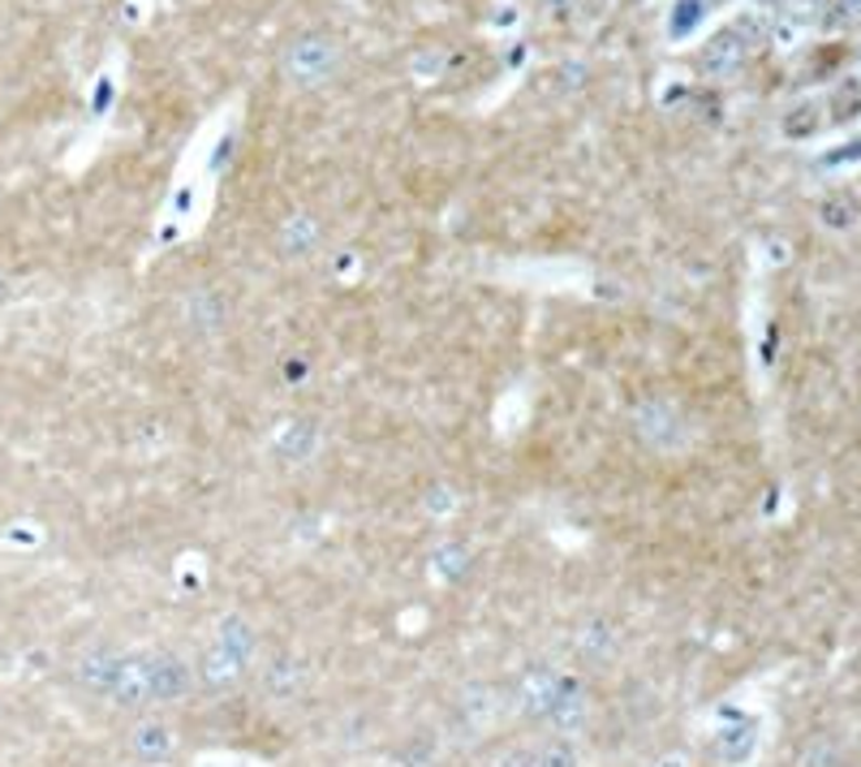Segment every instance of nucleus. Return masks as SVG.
Wrapping results in <instances>:
<instances>
[{
    "label": "nucleus",
    "mask_w": 861,
    "mask_h": 767,
    "mask_svg": "<svg viewBox=\"0 0 861 767\" xmlns=\"http://www.w3.org/2000/svg\"><path fill=\"white\" fill-rule=\"evenodd\" d=\"M633 432L642 436V445L660 448V453H672V448L685 440V418L681 410L664 397H651L633 410Z\"/></svg>",
    "instance_id": "1"
},
{
    "label": "nucleus",
    "mask_w": 861,
    "mask_h": 767,
    "mask_svg": "<svg viewBox=\"0 0 861 767\" xmlns=\"http://www.w3.org/2000/svg\"><path fill=\"white\" fill-rule=\"evenodd\" d=\"M246 664H250V660H246V655H237L234 646L216 643L207 655H203V682H207V686H216V690L234 686V682H241Z\"/></svg>",
    "instance_id": "7"
},
{
    "label": "nucleus",
    "mask_w": 861,
    "mask_h": 767,
    "mask_svg": "<svg viewBox=\"0 0 861 767\" xmlns=\"http://www.w3.org/2000/svg\"><path fill=\"white\" fill-rule=\"evenodd\" d=\"M819 125H822V113L815 104H797V108L784 117V134H788V138H810Z\"/></svg>",
    "instance_id": "18"
},
{
    "label": "nucleus",
    "mask_w": 861,
    "mask_h": 767,
    "mask_svg": "<svg viewBox=\"0 0 861 767\" xmlns=\"http://www.w3.org/2000/svg\"><path fill=\"white\" fill-rule=\"evenodd\" d=\"M117 660L113 651H104V646H95V651H86L79 660V682L86 690H100V694H108V682H113V673H117Z\"/></svg>",
    "instance_id": "10"
},
{
    "label": "nucleus",
    "mask_w": 861,
    "mask_h": 767,
    "mask_svg": "<svg viewBox=\"0 0 861 767\" xmlns=\"http://www.w3.org/2000/svg\"><path fill=\"white\" fill-rule=\"evenodd\" d=\"M612 646H616L612 643V630H608L603 621H590L587 630H582V651H587L594 664H603V660L612 655Z\"/></svg>",
    "instance_id": "20"
},
{
    "label": "nucleus",
    "mask_w": 861,
    "mask_h": 767,
    "mask_svg": "<svg viewBox=\"0 0 861 767\" xmlns=\"http://www.w3.org/2000/svg\"><path fill=\"white\" fill-rule=\"evenodd\" d=\"M284 375H289L293 384H298V380H307V363H298V359H289V363H284Z\"/></svg>",
    "instance_id": "26"
},
{
    "label": "nucleus",
    "mask_w": 861,
    "mask_h": 767,
    "mask_svg": "<svg viewBox=\"0 0 861 767\" xmlns=\"http://www.w3.org/2000/svg\"><path fill=\"white\" fill-rule=\"evenodd\" d=\"M4 298H9V281H4V277H0V302H4Z\"/></svg>",
    "instance_id": "28"
},
{
    "label": "nucleus",
    "mask_w": 861,
    "mask_h": 767,
    "mask_svg": "<svg viewBox=\"0 0 861 767\" xmlns=\"http://www.w3.org/2000/svg\"><path fill=\"white\" fill-rule=\"evenodd\" d=\"M216 643L234 646L237 655H246V660H250V651H255V630H250L241 616H225V621H220V639H216Z\"/></svg>",
    "instance_id": "17"
},
{
    "label": "nucleus",
    "mask_w": 861,
    "mask_h": 767,
    "mask_svg": "<svg viewBox=\"0 0 861 767\" xmlns=\"http://www.w3.org/2000/svg\"><path fill=\"white\" fill-rule=\"evenodd\" d=\"M108 694L117 707H147L152 698V655H121L117 673L108 682Z\"/></svg>",
    "instance_id": "3"
},
{
    "label": "nucleus",
    "mask_w": 861,
    "mask_h": 767,
    "mask_svg": "<svg viewBox=\"0 0 861 767\" xmlns=\"http://www.w3.org/2000/svg\"><path fill=\"white\" fill-rule=\"evenodd\" d=\"M819 220L827 229H853L858 225V203L853 199H827L819 207Z\"/></svg>",
    "instance_id": "19"
},
{
    "label": "nucleus",
    "mask_w": 861,
    "mask_h": 767,
    "mask_svg": "<svg viewBox=\"0 0 861 767\" xmlns=\"http://www.w3.org/2000/svg\"><path fill=\"white\" fill-rule=\"evenodd\" d=\"M560 682L564 677H556V673H530L526 686H521V707L530 716H551V707L560 698Z\"/></svg>",
    "instance_id": "9"
},
{
    "label": "nucleus",
    "mask_w": 861,
    "mask_h": 767,
    "mask_svg": "<svg viewBox=\"0 0 861 767\" xmlns=\"http://www.w3.org/2000/svg\"><path fill=\"white\" fill-rule=\"evenodd\" d=\"M314 448H319V427H314V418H289V423H280V432L272 436V453L284 462V466L311 462Z\"/></svg>",
    "instance_id": "5"
},
{
    "label": "nucleus",
    "mask_w": 861,
    "mask_h": 767,
    "mask_svg": "<svg viewBox=\"0 0 861 767\" xmlns=\"http://www.w3.org/2000/svg\"><path fill=\"white\" fill-rule=\"evenodd\" d=\"M284 250L289 255H307L314 246V238H319V229H314V220L307 216V211H298V216H289V225H284Z\"/></svg>",
    "instance_id": "15"
},
{
    "label": "nucleus",
    "mask_w": 861,
    "mask_h": 767,
    "mask_svg": "<svg viewBox=\"0 0 861 767\" xmlns=\"http://www.w3.org/2000/svg\"><path fill=\"white\" fill-rule=\"evenodd\" d=\"M448 61H453V56H448V48H423V52H418V56H414V74H418V79H444V74H448Z\"/></svg>",
    "instance_id": "21"
},
{
    "label": "nucleus",
    "mask_w": 861,
    "mask_h": 767,
    "mask_svg": "<svg viewBox=\"0 0 861 767\" xmlns=\"http://www.w3.org/2000/svg\"><path fill=\"white\" fill-rule=\"evenodd\" d=\"M827 9H831V0H780L784 22H792V27H801V31L819 27L822 18H827Z\"/></svg>",
    "instance_id": "14"
},
{
    "label": "nucleus",
    "mask_w": 861,
    "mask_h": 767,
    "mask_svg": "<svg viewBox=\"0 0 861 767\" xmlns=\"http://www.w3.org/2000/svg\"><path fill=\"white\" fill-rule=\"evenodd\" d=\"M427 509H430V514H448V509H453V496H448V487H444V484L430 487V491H427Z\"/></svg>",
    "instance_id": "24"
},
{
    "label": "nucleus",
    "mask_w": 861,
    "mask_h": 767,
    "mask_svg": "<svg viewBox=\"0 0 861 767\" xmlns=\"http://www.w3.org/2000/svg\"><path fill=\"white\" fill-rule=\"evenodd\" d=\"M186 694H190V668L168 651L152 655V698L156 703H177Z\"/></svg>",
    "instance_id": "6"
},
{
    "label": "nucleus",
    "mask_w": 861,
    "mask_h": 767,
    "mask_svg": "<svg viewBox=\"0 0 861 767\" xmlns=\"http://www.w3.org/2000/svg\"><path fill=\"white\" fill-rule=\"evenodd\" d=\"M749 48L754 43H749V35H745L741 27H728V31L710 35L703 48V74L706 79H733L745 61H749Z\"/></svg>",
    "instance_id": "4"
},
{
    "label": "nucleus",
    "mask_w": 861,
    "mask_h": 767,
    "mask_svg": "<svg viewBox=\"0 0 861 767\" xmlns=\"http://www.w3.org/2000/svg\"><path fill=\"white\" fill-rule=\"evenodd\" d=\"M861 160V138H853V147H840V152H827L822 156V168H840V164Z\"/></svg>",
    "instance_id": "23"
},
{
    "label": "nucleus",
    "mask_w": 861,
    "mask_h": 767,
    "mask_svg": "<svg viewBox=\"0 0 861 767\" xmlns=\"http://www.w3.org/2000/svg\"><path fill=\"white\" fill-rule=\"evenodd\" d=\"M754 742H758V728L749 725V721H737V725L719 728L715 750H719V759H724V764H745V759H749V750H754Z\"/></svg>",
    "instance_id": "12"
},
{
    "label": "nucleus",
    "mask_w": 861,
    "mask_h": 767,
    "mask_svg": "<svg viewBox=\"0 0 861 767\" xmlns=\"http://www.w3.org/2000/svg\"><path fill=\"white\" fill-rule=\"evenodd\" d=\"M535 767H578V755L564 742H548V746L535 750Z\"/></svg>",
    "instance_id": "22"
},
{
    "label": "nucleus",
    "mask_w": 861,
    "mask_h": 767,
    "mask_svg": "<svg viewBox=\"0 0 861 767\" xmlns=\"http://www.w3.org/2000/svg\"><path fill=\"white\" fill-rule=\"evenodd\" d=\"M129 746H134V755L138 759H147V764H159V759H168L173 755V728L159 725V721H143V725L134 728V737H129Z\"/></svg>",
    "instance_id": "8"
},
{
    "label": "nucleus",
    "mask_w": 861,
    "mask_h": 767,
    "mask_svg": "<svg viewBox=\"0 0 861 767\" xmlns=\"http://www.w3.org/2000/svg\"><path fill=\"white\" fill-rule=\"evenodd\" d=\"M548 721L564 728V733H573V728L587 725V694L578 682H560V698H556V707H551Z\"/></svg>",
    "instance_id": "11"
},
{
    "label": "nucleus",
    "mask_w": 861,
    "mask_h": 767,
    "mask_svg": "<svg viewBox=\"0 0 861 767\" xmlns=\"http://www.w3.org/2000/svg\"><path fill=\"white\" fill-rule=\"evenodd\" d=\"M435 573L439 578H461L466 569H470V548L466 543H444V548H435Z\"/></svg>",
    "instance_id": "16"
},
{
    "label": "nucleus",
    "mask_w": 861,
    "mask_h": 767,
    "mask_svg": "<svg viewBox=\"0 0 861 767\" xmlns=\"http://www.w3.org/2000/svg\"><path fill=\"white\" fill-rule=\"evenodd\" d=\"M660 767H689V764H685L681 755H667V759H660Z\"/></svg>",
    "instance_id": "27"
},
{
    "label": "nucleus",
    "mask_w": 861,
    "mask_h": 767,
    "mask_svg": "<svg viewBox=\"0 0 861 767\" xmlns=\"http://www.w3.org/2000/svg\"><path fill=\"white\" fill-rule=\"evenodd\" d=\"M706 13V0H676V9L667 13V40H685L698 31Z\"/></svg>",
    "instance_id": "13"
},
{
    "label": "nucleus",
    "mask_w": 861,
    "mask_h": 767,
    "mask_svg": "<svg viewBox=\"0 0 861 767\" xmlns=\"http://www.w3.org/2000/svg\"><path fill=\"white\" fill-rule=\"evenodd\" d=\"M332 70H336V43L328 35H302L284 52V74L298 86H319Z\"/></svg>",
    "instance_id": "2"
},
{
    "label": "nucleus",
    "mask_w": 861,
    "mask_h": 767,
    "mask_svg": "<svg viewBox=\"0 0 861 767\" xmlns=\"http://www.w3.org/2000/svg\"><path fill=\"white\" fill-rule=\"evenodd\" d=\"M496 767H535V755H526V750H509V755H505Z\"/></svg>",
    "instance_id": "25"
}]
</instances>
